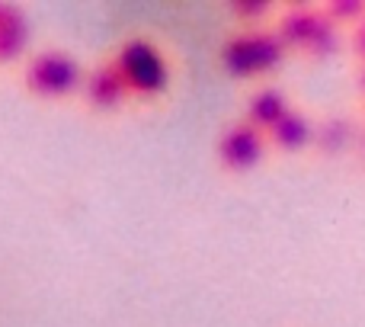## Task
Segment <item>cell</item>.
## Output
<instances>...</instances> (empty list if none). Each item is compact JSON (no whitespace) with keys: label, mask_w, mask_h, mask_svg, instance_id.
<instances>
[{"label":"cell","mask_w":365,"mask_h":327,"mask_svg":"<svg viewBox=\"0 0 365 327\" xmlns=\"http://www.w3.org/2000/svg\"><path fill=\"white\" fill-rule=\"evenodd\" d=\"M282 39L269 36V32H250V36H237L225 45L221 61L234 77H250L263 74V71L276 68L282 61Z\"/></svg>","instance_id":"obj_1"},{"label":"cell","mask_w":365,"mask_h":327,"mask_svg":"<svg viewBox=\"0 0 365 327\" xmlns=\"http://www.w3.org/2000/svg\"><path fill=\"white\" fill-rule=\"evenodd\" d=\"M115 68L122 71L125 84L138 94H160L167 87V64L160 51L145 39H135L115 58Z\"/></svg>","instance_id":"obj_2"},{"label":"cell","mask_w":365,"mask_h":327,"mask_svg":"<svg viewBox=\"0 0 365 327\" xmlns=\"http://www.w3.org/2000/svg\"><path fill=\"white\" fill-rule=\"evenodd\" d=\"M279 39L285 45H298V49L311 51V55H330L336 49V29L324 13L317 10H289L279 26Z\"/></svg>","instance_id":"obj_3"},{"label":"cell","mask_w":365,"mask_h":327,"mask_svg":"<svg viewBox=\"0 0 365 327\" xmlns=\"http://www.w3.org/2000/svg\"><path fill=\"white\" fill-rule=\"evenodd\" d=\"M29 87L42 96H64L77 87L81 81V71H77L74 58L61 55V51H48V55H38L29 64V74H26Z\"/></svg>","instance_id":"obj_4"},{"label":"cell","mask_w":365,"mask_h":327,"mask_svg":"<svg viewBox=\"0 0 365 327\" xmlns=\"http://www.w3.org/2000/svg\"><path fill=\"white\" fill-rule=\"evenodd\" d=\"M259 154H263V139L257 126H234L221 139V161L231 170H250L259 161Z\"/></svg>","instance_id":"obj_5"},{"label":"cell","mask_w":365,"mask_h":327,"mask_svg":"<svg viewBox=\"0 0 365 327\" xmlns=\"http://www.w3.org/2000/svg\"><path fill=\"white\" fill-rule=\"evenodd\" d=\"M125 90H128V84L115 64L96 68L87 81V96H90V103H96V106H115V103L125 96Z\"/></svg>","instance_id":"obj_6"},{"label":"cell","mask_w":365,"mask_h":327,"mask_svg":"<svg viewBox=\"0 0 365 327\" xmlns=\"http://www.w3.org/2000/svg\"><path fill=\"white\" fill-rule=\"evenodd\" d=\"M269 132H272V139H276V145L282 148V151H302V148L311 141V122L304 119L302 113H292L289 109Z\"/></svg>","instance_id":"obj_7"},{"label":"cell","mask_w":365,"mask_h":327,"mask_svg":"<svg viewBox=\"0 0 365 327\" xmlns=\"http://www.w3.org/2000/svg\"><path fill=\"white\" fill-rule=\"evenodd\" d=\"M23 45H26L23 13H19L13 4H0V61L19 55Z\"/></svg>","instance_id":"obj_8"},{"label":"cell","mask_w":365,"mask_h":327,"mask_svg":"<svg viewBox=\"0 0 365 327\" xmlns=\"http://www.w3.org/2000/svg\"><path fill=\"white\" fill-rule=\"evenodd\" d=\"M285 113H289V103H285V96L279 94V90H263V94H257V96H253V103H250L253 126L272 129Z\"/></svg>","instance_id":"obj_9"},{"label":"cell","mask_w":365,"mask_h":327,"mask_svg":"<svg viewBox=\"0 0 365 327\" xmlns=\"http://www.w3.org/2000/svg\"><path fill=\"white\" fill-rule=\"evenodd\" d=\"M349 141H353V126H349V119H343V116H334V119H327L317 129V145L327 154H340Z\"/></svg>","instance_id":"obj_10"},{"label":"cell","mask_w":365,"mask_h":327,"mask_svg":"<svg viewBox=\"0 0 365 327\" xmlns=\"http://www.w3.org/2000/svg\"><path fill=\"white\" fill-rule=\"evenodd\" d=\"M324 16L330 23H353V19H365V4L362 0H330L327 4V13Z\"/></svg>","instance_id":"obj_11"},{"label":"cell","mask_w":365,"mask_h":327,"mask_svg":"<svg viewBox=\"0 0 365 327\" xmlns=\"http://www.w3.org/2000/svg\"><path fill=\"white\" fill-rule=\"evenodd\" d=\"M266 10H269L266 0H237V4H234V13L244 16V19H259Z\"/></svg>","instance_id":"obj_12"},{"label":"cell","mask_w":365,"mask_h":327,"mask_svg":"<svg viewBox=\"0 0 365 327\" xmlns=\"http://www.w3.org/2000/svg\"><path fill=\"white\" fill-rule=\"evenodd\" d=\"M353 42H356V51L365 58V19L359 26H356V36H353Z\"/></svg>","instance_id":"obj_13"},{"label":"cell","mask_w":365,"mask_h":327,"mask_svg":"<svg viewBox=\"0 0 365 327\" xmlns=\"http://www.w3.org/2000/svg\"><path fill=\"white\" fill-rule=\"evenodd\" d=\"M362 90H365V71H362Z\"/></svg>","instance_id":"obj_14"}]
</instances>
